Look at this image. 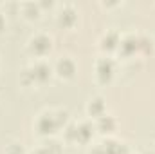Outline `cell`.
Returning <instances> with one entry per match:
<instances>
[{
  "label": "cell",
  "mask_w": 155,
  "mask_h": 154,
  "mask_svg": "<svg viewBox=\"0 0 155 154\" xmlns=\"http://www.w3.org/2000/svg\"><path fill=\"white\" fill-rule=\"evenodd\" d=\"M96 73H97L99 82H103V83L110 82L112 76H114V62L108 60V58L99 60V62H97V69H96Z\"/></svg>",
  "instance_id": "obj_1"
},
{
  "label": "cell",
  "mask_w": 155,
  "mask_h": 154,
  "mask_svg": "<svg viewBox=\"0 0 155 154\" xmlns=\"http://www.w3.org/2000/svg\"><path fill=\"white\" fill-rule=\"evenodd\" d=\"M29 49L35 53V54H45L49 49H51V38L49 37H45V35H36L35 38L31 40V44H29Z\"/></svg>",
  "instance_id": "obj_2"
},
{
  "label": "cell",
  "mask_w": 155,
  "mask_h": 154,
  "mask_svg": "<svg viewBox=\"0 0 155 154\" xmlns=\"http://www.w3.org/2000/svg\"><path fill=\"white\" fill-rule=\"evenodd\" d=\"M58 127H60L58 120H56V116H52V114H43L38 120V131L41 134H52Z\"/></svg>",
  "instance_id": "obj_3"
},
{
  "label": "cell",
  "mask_w": 155,
  "mask_h": 154,
  "mask_svg": "<svg viewBox=\"0 0 155 154\" xmlns=\"http://www.w3.org/2000/svg\"><path fill=\"white\" fill-rule=\"evenodd\" d=\"M29 75H31V78H33V82L43 83V82H47L49 76H51V67H49L47 64L40 62V64H36V65L29 71Z\"/></svg>",
  "instance_id": "obj_4"
},
{
  "label": "cell",
  "mask_w": 155,
  "mask_h": 154,
  "mask_svg": "<svg viewBox=\"0 0 155 154\" xmlns=\"http://www.w3.org/2000/svg\"><path fill=\"white\" fill-rule=\"evenodd\" d=\"M56 73L61 78H71L74 73H76V65L71 58H61L56 65Z\"/></svg>",
  "instance_id": "obj_5"
},
{
  "label": "cell",
  "mask_w": 155,
  "mask_h": 154,
  "mask_svg": "<svg viewBox=\"0 0 155 154\" xmlns=\"http://www.w3.org/2000/svg\"><path fill=\"white\" fill-rule=\"evenodd\" d=\"M119 49H121V53H123L124 56L134 54V53L139 49V38H135V37H126V38H123L119 42Z\"/></svg>",
  "instance_id": "obj_6"
},
{
  "label": "cell",
  "mask_w": 155,
  "mask_h": 154,
  "mask_svg": "<svg viewBox=\"0 0 155 154\" xmlns=\"http://www.w3.org/2000/svg\"><path fill=\"white\" fill-rule=\"evenodd\" d=\"M103 151H105V154H128L126 145L117 143V142H107V143H103Z\"/></svg>",
  "instance_id": "obj_7"
},
{
  "label": "cell",
  "mask_w": 155,
  "mask_h": 154,
  "mask_svg": "<svg viewBox=\"0 0 155 154\" xmlns=\"http://www.w3.org/2000/svg\"><path fill=\"white\" fill-rule=\"evenodd\" d=\"M97 129L101 131V132H112V131H116V120L112 118V116H101L99 118V121H97Z\"/></svg>",
  "instance_id": "obj_8"
},
{
  "label": "cell",
  "mask_w": 155,
  "mask_h": 154,
  "mask_svg": "<svg viewBox=\"0 0 155 154\" xmlns=\"http://www.w3.org/2000/svg\"><path fill=\"white\" fill-rule=\"evenodd\" d=\"M119 37H117V33H108V35H105L103 40H101V47L103 49H107V51H112V49H116L117 45H119Z\"/></svg>",
  "instance_id": "obj_9"
},
{
  "label": "cell",
  "mask_w": 155,
  "mask_h": 154,
  "mask_svg": "<svg viewBox=\"0 0 155 154\" xmlns=\"http://www.w3.org/2000/svg\"><path fill=\"white\" fill-rule=\"evenodd\" d=\"M74 22H76V13H74V9H71V7L63 9L61 15H60V24L65 26V27H71Z\"/></svg>",
  "instance_id": "obj_10"
},
{
  "label": "cell",
  "mask_w": 155,
  "mask_h": 154,
  "mask_svg": "<svg viewBox=\"0 0 155 154\" xmlns=\"http://www.w3.org/2000/svg\"><path fill=\"white\" fill-rule=\"evenodd\" d=\"M90 138H92V127H90L88 123H81V125H78V140L76 142L87 143Z\"/></svg>",
  "instance_id": "obj_11"
},
{
  "label": "cell",
  "mask_w": 155,
  "mask_h": 154,
  "mask_svg": "<svg viewBox=\"0 0 155 154\" xmlns=\"http://www.w3.org/2000/svg\"><path fill=\"white\" fill-rule=\"evenodd\" d=\"M88 113H90L92 116L101 118L103 113H105V103H103V100H101V98L92 100V102H90V105H88Z\"/></svg>",
  "instance_id": "obj_12"
},
{
  "label": "cell",
  "mask_w": 155,
  "mask_h": 154,
  "mask_svg": "<svg viewBox=\"0 0 155 154\" xmlns=\"http://www.w3.org/2000/svg\"><path fill=\"white\" fill-rule=\"evenodd\" d=\"M139 49H141V51H144V53H150V51H152V40L139 38Z\"/></svg>",
  "instance_id": "obj_13"
},
{
  "label": "cell",
  "mask_w": 155,
  "mask_h": 154,
  "mask_svg": "<svg viewBox=\"0 0 155 154\" xmlns=\"http://www.w3.org/2000/svg\"><path fill=\"white\" fill-rule=\"evenodd\" d=\"M7 154H24V149H22L20 145H11Z\"/></svg>",
  "instance_id": "obj_14"
},
{
  "label": "cell",
  "mask_w": 155,
  "mask_h": 154,
  "mask_svg": "<svg viewBox=\"0 0 155 154\" xmlns=\"http://www.w3.org/2000/svg\"><path fill=\"white\" fill-rule=\"evenodd\" d=\"M35 154H51V152H49V149L45 147V149H38V151H35Z\"/></svg>",
  "instance_id": "obj_15"
},
{
  "label": "cell",
  "mask_w": 155,
  "mask_h": 154,
  "mask_svg": "<svg viewBox=\"0 0 155 154\" xmlns=\"http://www.w3.org/2000/svg\"><path fill=\"white\" fill-rule=\"evenodd\" d=\"M4 26H5V20H4V16H2V13H0V31L4 29Z\"/></svg>",
  "instance_id": "obj_16"
}]
</instances>
